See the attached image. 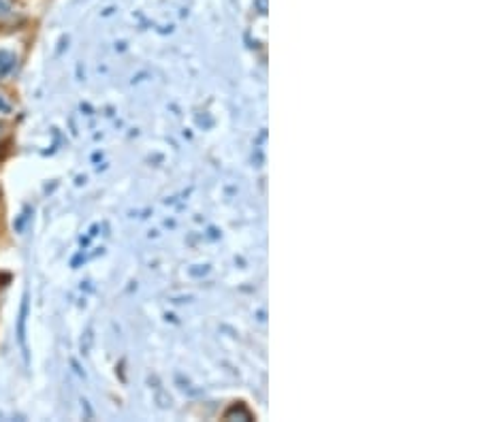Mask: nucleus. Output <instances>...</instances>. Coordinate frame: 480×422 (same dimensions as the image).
Wrapping results in <instances>:
<instances>
[{"label":"nucleus","instance_id":"obj_2","mask_svg":"<svg viewBox=\"0 0 480 422\" xmlns=\"http://www.w3.org/2000/svg\"><path fill=\"white\" fill-rule=\"evenodd\" d=\"M9 13V0H0V15Z\"/></svg>","mask_w":480,"mask_h":422},{"label":"nucleus","instance_id":"obj_1","mask_svg":"<svg viewBox=\"0 0 480 422\" xmlns=\"http://www.w3.org/2000/svg\"><path fill=\"white\" fill-rule=\"evenodd\" d=\"M15 66V58L11 53H7V51H0V77L3 75H7L11 69Z\"/></svg>","mask_w":480,"mask_h":422}]
</instances>
